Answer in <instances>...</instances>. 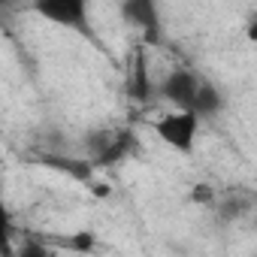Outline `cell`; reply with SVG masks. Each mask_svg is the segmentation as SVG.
<instances>
[{"mask_svg": "<svg viewBox=\"0 0 257 257\" xmlns=\"http://www.w3.org/2000/svg\"><path fill=\"white\" fill-rule=\"evenodd\" d=\"M155 134L161 137V143L179 155H191L200 137V118L194 112H167L158 118L155 124Z\"/></svg>", "mask_w": 257, "mask_h": 257, "instance_id": "1", "label": "cell"}, {"mask_svg": "<svg viewBox=\"0 0 257 257\" xmlns=\"http://www.w3.org/2000/svg\"><path fill=\"white\" fill-rule=\"evenodd\" d=\"M67 134L55 124H43L34 131V149L40 152V158H49V155H67Z\"/></svg>", "mask_w": 257, "mask_h": 257, "instance_id": "8", "label": "cell"}, {"mask_svg": "<svg viewBox=\"0 0 257 257\" xmlns=\"http://www.w3.org/2000/svg\"><path fill=\"white\" fill-rule=\"evenodd\" d=\"M10 257H55L52 254V248L46 245V242H40V239H31V242H25V245H19Z\"/></svg>", "mask_w": 257, "mask_h": 257, "instance_id": "12", "label": "cell"}, {"mask_svg": "<svg viewBox=\"0 0 257 257\" xmlns=\"http://www.w3.org/2000/svg\"><path fill=\"white\" fill-rule=\"evenodd\" d=\"M121 16H124L127 25L140 28L149 37V43L161 40V13H158V7L152 4V0H124Z\"/></svg>", "mask_w": 257, "mask_h": 257, "instance_id": "4", "label": "cell"}, {"mask_svg": "<svg viewBox=\"0 0 257 257\" xmlns=\"http://www.w3.org/2000/svg\"><path fill=\"white\" fill-rule=\"evenodd\" d=\"M224 106H227V97H224V91L215 85V82H209V79H200V88H197V94H194V103H191V112L203 121V118H218L221 112H224Z\"/></svg>", "mask_w": 257, "mask_h": 257, "instance_id": "7", "label": "cell"}, {"mask_svg": "<svg viewBox=\"0 0 257 257\" xmlns=\"http://www.w3.org/2000/svg\"><path fill=\"white\" fill-rule=\"evenodd\" d=\"M61 245L70 248V251H94L97 248V236L94 233H76V236L61 239Z\"/></svg>", "mask_w": 257, "mask_h": 257, "instance_id": "13", "label": "cell"}, {"mask_svg": "<svg viewBox=\"0 0 257 257\" xmlns=\"http://www.w3.org/2000/svg\"><path fill=\"white\" fill-rule=\"evenodd\" d=\"M134 149H137V137H134V131H127V127H115V137H112V143L91 161V167H118L124 158H131L134 155Z\"/></svg>", "mask_w": 257, "mask_h": 257, "instance_id": "6", "label": "cell"}, {"mask_svg": "<svg viewBox=\"0 0 257 257\" xmlns=\"http://www.w3.org/2000/svg\"><path fill=\"white\" fill-rule=\"evenodd\" d=\"M16 221H13V212L10 206L0 200V257H10L16 251Z\"/></svg>", "mask_w": 257, "mask_h": 257, "instance_id": "10", "label": "cell"}, {"mask_svg": "<svg viewBox=\"0 0 257 257\" xmlns=\"http://www.w3.org/2000/svg\"><path fill=\"white\" fill-rule=\"evenodd\" d=\"M34 13L52 25H61V28H73V31H82L88 34V16H91V7L85 0H40L34 7Z\"/></svg>", "mask_w": 257, "mask_h": 257, "instance_id": "3", "label": "cell"}, {"mask_svg": "<svg viewBox=\"0 0 257 257\" xmlns=\"http://www.w3.org/2000/svg\"><path fill=\"white\" fill-rule=\"evenodd\" d=\"M188 200H191L194 206H203V209H212V206H215V200H218V191H215V185H209V182H197V185L191 188V194H188Z\"/></svg>", "mask_w": 257, "mask_h": 257, "instance_id": "11", "label": "cell"}, {"mask_svg": "<svg viewBox=\"0 0 257 257\" xmlns=\"http://www.w3.org/2000/svg\"><path fill=\"white\" fill-rule=\"evenodd\" d=\"M127 91L134 100H149L152 94V82H149V67H146V55L137 52L134 67H131V79H127Z\"/></svg>", "mask_w": 257, "mask_h": 257, "instance_id": "9", "label": "cell"}, {"mask_svg": "<svg viewBox=\"0 0 257 257\" xmlns=\"http://www.w3.org/2000/svg\"><path fill=\"white\" fill-rule=\"evenodd\" d=\"M215 215H218V221L221 224H233V221H242V218H248L251 212H254V194L248 191V188H236V191H224V194H218V200H215Z\"/></svg>", "mask_w": 257, "mask_h": 257, "instance_id": "5", "label": "cell"}, {"mask_svg": "<svg viewBox=\"0 0 257 257\" xmlns=\"http://www.w3.org/2000/svg\"><path fill=\"white\" fill-rule=\"evenodd\" d=\"M200 88V76L188 67H179V70H170L161 85H158V94L164 103H170L176 112H191V103H194V94Z\"/></svg>", "mask_w": 257, "mask_h": 257, "instance_id": "2", "label": "cell"}]
</instances>
